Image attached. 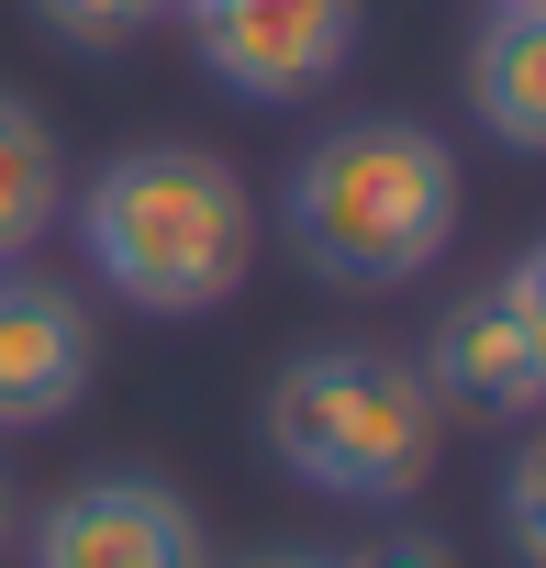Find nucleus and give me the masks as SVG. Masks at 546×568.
Returning <instances> with one entry per match:
<instances>
[{"mask_svg": "<svg viewBox=\"0 0 546 568\" xmlns=\"http://www.w3.org/2000/svg\"><path fill=\"white\" fill-rule=\"evenodd\" d=\"M34 23H46L57 45H79V57H101V45H134V34H156V23H179V0H34Z\"/></svg>", "mask_w": 546, "mask_h": 568, "instance_id": "obj_10", "label": "nucleus"}, {"mask_svg": "<svg viewBox=\"0 0 546 568\" xmlns=\"http://www.w3.org/2000/svg\"><path fill=\"white\" fill-rule=\"evenodd\" d=\"M502 546H513V568H546V457L535 446L502 468Z\"/></svg>", "mask_w": 546, "mask_h": 568, "instance_id": "obj_11", "label": "nucleus"}, {"mask_svg": "<svg viewBox=\"0 0 546 568\" xmlns=\"http://www.w3.org/2000/svg\"><path fill=\"white\" fill-rule=\"evenodd\" d=\"M23 568H212V535L168 479L101 468V479H68L23 524Z\"/></svg>", "mask_w": 546, "mask_h": 568, "instance_id": "obj_6", "label": "nucleus"}, {"mask_svg": "<svg viewBox=\"0 0 546 568\" xmlns=\"http://www.w3.org/2000/svg\"><path fill=\"white\" fill-rule=\"evenodd\" d=\"M12 535H23V513H12V468H0V568H12Z\"/></svg>", "mask_w": 546, "mask_h": 568, "instance_id": "obj_14", "label": "nucleus"}, {"mask_svg": "<svg viewBox=\"0 0 546 568\" xmlns=\"http://www.w3.org/2000/svg\"><path fill=\"white\" fill-rule=\"evenodd\" d=\"M424 379L446 413H491V424H524L546 402V245H524L502 278H479L435 324Z\"/></svg>", "mask_w": 546, "mask_h": 568, "instance_id": "obj_5", "label": "nucleus"}, {"mask_svg": "<svg viewBox=\"0 0 546 568\" xmlns=\"http://www.w3.org/2000/svg\"><path fill=\"white\" fill-rule=\"evenodd\" d=\"M267 457L324 501H413L446 457V402L402 346H302L267 379Z\"/></svg>", "mask_w": 546, "mask_h": 568, "instance_id": "obj_3", "label": "nucleus"}, {"mask_svg": "<svg viewBox=\"0 0 546 568\" xmlns=\"http://www.w3.org/2000/svg\"><path fill=\"white\" fill-rule=\"evenodd\" d=\"M280 223L324 291H402L457 234V156L402 112H357L291 156Z\"/></svg>", "mask_w": 546, "mask_h": 568, "instance_id": "obj_2", "label": "nucleus"}, {"mask_svg": "<svg viewBox=\"0 0 546 568\" xmlns=\"http://www.w3.org/2000/svg\"><path fill=\"white\" fill-rule=\"evenodd\" d=\"M90 368H101V335H90V302L46 267H0V435H34V424H68L90 402Z\"/></svg>", "mask_w": 546, "mask_h": 568, "instance_id": "obj_7", "label": "nucleus"}, {"mask_svg": "<svg viewBox=\"0 0 546 568\" xmlns=\"http://www.w3.org/2000/svg\"><path fill=\"white\" fill-rule=\"evenodd\" d=\"M179 23H190V57L256 112L313 101L357 57V0H179Z\"/></svg>", "mask_w": 546, "mask_h": 568, "instance_id": "obj_4", "label": "nucleus"}, {"mask_svg": "<svg viewBox=\"0 0 546 568\" xmlns=\"http://www.w3.org/2000/svg\"><path fill=\"white\" fill-rule=\"evenodd\" d=\"M234 568H335V557H313V546H267V557H234Z\"/></svg>", "mask_w": 546, "mask_h": 568, "instance_id": "obj_13", "label": "nucleus"}, {"mask_svg": "<svg viewBox=\"0 0 546 568\" xmlns=\"http://www.w3.org/2000/svg\"><path fill=\"white\" fill-rule=\"evenodd\" d=\"M57 212H68V156H57V123H46L34 101H12V90H0V267H12V256H34V245L57 234Z\"/></svg>", "mask_w": 546, "mask_h": 568, "instance_id": "obj_9", "label": "nucleus"}, {"mask_svg": "<svg viewBox=\"0 0 546 568\" xmlns=\"http://www.w3.org/2000/svg\"><path fill=\"white\" fill-rule=\"evenodd\" d=\"M79 245L134 313H223L256 267V190L212 145H123L79 190Z\"/></svg>", "mask_w": 546, "mask_h": 568, "instance_id": "obj_1", "label": "nucleus"}, {"mask_svg": "<svg viewBox=\"0 0 546 568\" xmlns=\"http://www.w3.org/2000/svg\"><path fill=\"white\" fill-rule=\"evenodd\" d=\"M335 568H457V546L424 535V524H391L380 546H357V557H335Z\"/></svg>", "mask_w": 546, "mask_h": 568, "instance_id": "obj_12", "label": "nucleus"}, {"mask_svg": "<svg viewBox=\"0 0 546 568\" xmlns=\"http://www.w3.org/2000/svg\"><path fill=\"white\" fill-rule=\"evenodd\" d=\"M468 101H479L491 145H513V156L546 145V0H491V23L468 45Z\"/></svg>", "mask_w": 546, "mask_h": 568, "instance_id": "obj_8", "label": "nucleus"}]
</instances>
